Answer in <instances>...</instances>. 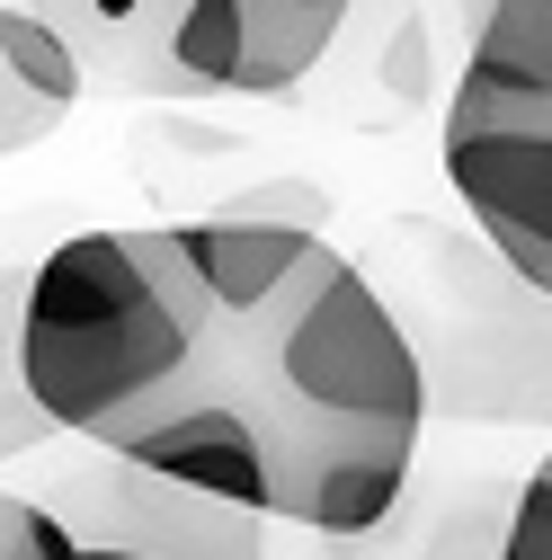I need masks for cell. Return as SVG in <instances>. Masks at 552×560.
<instances>
[{
    "label": "cell",
    "instance_id": "cell-1",
    "mask_svg": "<svg viewBox=\"0 0 552 560\" xmlns=\"http://www.w3.org/2000/svg\"><path fill=\"white\" fill-rule=\"evenodd\" d=\"M170 400L241 409L276 445V516L312 534H375L401 508L410 445L437 418L383 285L330 241L258 320H223L215 357Z\"/></svg>",
    "mask_w": 552,
    "mask_h": 560
},
{
    "label": "cell",
    "instance_id": "cell-2",
    "mask_svg": "<svg viewBox=\"0 0 552 560\" xmlns=\"http://www.w3.org/2000/svg\"><path fill=\"white\" fill-rule=\"evenodd\" d=\"M223 338V303L179 232H81L45 249L19 294L10 392L36 409V436L107 445L143 409H161Z\"/></svg>",
    "mask_w": 552,
    "mask_h": 560
},
{
    "label": "cell",
    "instance_id": "cell-3",
    "mask_svg": "<svg viewBox=\"0 0 552 560\" xmlns=\"http://www.w3.org/2000/svg\"><path fill=\"white\" fill-rule=\"evenodd\" d=\"M366 276L383 285L401 338L419 347L428 409L472 428H552V294L455 223H383Z\"/></svg>",
    "mask_w": 552,
    "mask_h": 560
},
{
    "label": "cell",
    "instance_id": "cell-4",
    "mask_svg": "<svg viewBox=\"0 0 552 560\" xmlns=\"http://www.w3.org/2000/svg\"><path fill=\"white\" fill-rule=\"evenodd\" d=\"M437 161H446V187L463 196L472 232L491 241L526 285L552 294V107L455 81Z\"/></svg>",
    "mask_w": 552,
    "mask_h": 560
},
{
    "label": "cell",
    "instance_id": "cell-5",
    "mask_svg": "<svg viewBox=\"0 0 552 560\" xmlns=\"http://www.w3.org/2000/svg\"><path fill=\"white\" fill-rule=\"evenodd\" d=\"M72 542L90 551H134V560H258V516L196 499V489L125 463L107 445H90L81 463H62L54 489L36 499Z\"/></svg>",
    "mask_w": 552,
    "mask_h": 560
},
{
    "label": "cell",
    "instance_id": "cell-6",
    "mask_svg": "<svg viewBox=\"0 0 552 560\" xmlns=\"http://www.w3.org/2000/svg\"><path fill=\"white\" fill-rule=\"evenodd\" d=\"M81 90H90V62L62 45V27L36 0H10L0 10V152H36L45 133H62Z\"/></svg>",
    "mask_w": 552,
    "mask_h": 560
},
{
    "label": "cell",
    "instance_id": "cell-7",
    "mask_svg": "<svg viewBox=\"0 0 552 560\" xmlns=\"http://www.w3.org/2000/svg\"><path fill=\"white\" fill-rule=\"evenodd\" d=\"M107 90H170V45L196 0H36Z\"/></svg>",
    "mask_w": 552,
    "mask_h": 560
},
{
    "label": "cell",
    "instance_id": "cell-8",
    "mask_svg": "<svg viewBox=\"0 0 552 560\" xmlns=\"http://www.w3.org/2000/svg\"><path fill=\"white\" fill-rule=\"evenodd\" d=\"M357 0H241V27H250V98H286L312 62L330 54V36L348 27Z\"/></svg>",
    "mask_w": 552,
    "mask_h": 560
},
{
    "label": "cell",
    "instance_id": "cell-9",
    "mask_svg": "<svg viewBox=\"0 0 552 560\" xmlns=\"http://www.w3.org/2000/svg\"><path fill=\"white\" fill-rule=\"evenodd\" d=\"M463 81L552 107V0H491V10L472 19V62H463Z\"/></svg>",
    "mask_w": 552,
    "mask_h": 560
},
{
    "label": "cell",
    "instance_id": "cell-10",
    "mask_svg": "<svg viewBox=\"0 0 552 560\" xmlns=\"http://www.w3.org/2000/svg\"><path fill=\"white\" fill-rule=\"evenodd\" d=\"M0 542H10L0 560H134V551H90V542H72L36 499H10V508H0Z\"/></svg>",
    "mask_w": 552,
    "mask_h": 560
},
{
    "label": "cell",
    "instance_id": "cell-11",
    "mask_svg": "<svg viewBox=\"0 0 552 560\" xmlns=\"http://www.w3.org/2000/svg\"><path fill=\"white\" fill-rule=\"evenodd\" d=\"M499 560H552V463L517 489V508H508V542Z\"/></svg>",
    "mask_w": 552,
    "mask_h": 560
},
{
    "label": "cell",
    "instance_id": "cell-12",
    "mask_svg": "<svg viewBox=\"0 0 552 560\" xmlns=\"http://www.w3.org/2000/svg\"><path fill=\"white\" fill-rule=\"evenodd\" d=\"M481 10H491V0H481ZM481 10H472V19H481Z\"/></svg>",
    "mask_w": 552,
    "mask_h": 560
}]
</instances>
